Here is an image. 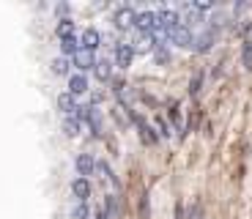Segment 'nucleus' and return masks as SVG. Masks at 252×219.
Masks as SVG:
<instances>
[{"label": "nucleus", "instance_id": "1", "mask_svg": "<svg viewBox=\"0 0 252 219\" xmlns=\"http://www.w3.org/2000/svg\"><path fill=\"white\" fill-rule=\"evenodd\" d=\"M134 25L143 33H159V11H137V22Z\"/></svg>", "mask_w": 252, "mask_h": 219}, {"label": "nucleus", "instance_id": "5", "mask_svg": "<svg viewBox=\"0 0 252 219\" xmlns=\"http://www.w3.org/2000/svg\"><path fill=\"white\" fill-rule=\"evenodd\" d=\"M58 110H61L63 115H77V101H74V94H69V91H66V94H61L58 96Z\"/></svg>", "mask_w": 252, "mask_h": 219}, {"label": "nucleus", "instance_id": "6", "mask_svg": "<svg viewBox=\"0 0 252 219\" xmlns=\"http://www.w3.org/2000/svg\"><path fill=\"white\" fill-rule=\"evenodd\" d=\"M85 91H88V77L82 74V71L71 74V77H69V94L80 96V94H85Z\"/></svg>", "mask_w": 252, "mask_h": 219}, {"label": "nucleus", "instance_id": "18", "mask_svg": "<svg viewBox=\"0 0 252 219\" xmlns=\"http://www.w3.org/2000/svg\"><path fill=\"white\" fill-rule=\"evenodd\" d=\"M63 50L66 52H80V41H77V38H63Z\"/></svg>", "mask_w": 252, "mask_h": 219}, {"label": "nucleus", "instance_id": "16", "mask_svg": "<svg viewBox=\"0 0 252 219\" xmlns=\"http://www.w3.org/2000/svg\"><path fill=\"white\" fill-rule=\"evenodd\" d=\"M71 217L74 219H88V206H85L82 200H77L74 208H71Z\"/></svg>", "mask_w": 252, "mask_h": 219}, {"label": "nucleus", "instance_id": "4", "mask_svg": "<svg viewBox=\"0 0 252 219\" xmlns=\"http://www.w3.org/2000/svg\"><path fill=\"white\" fill-rule=\"evenodd\" d=\"M115 22H118L121 28H129L137 22V11H134L132 6H118V11H115Z\"/></svg>", "mask_w": 252, "mask_h": 219}, {"label": "nucleus", "instance_id": "17", "mask_svg": "<svg viewBox=\"0 0 252 219\" xmlns=\"http://www.w3.org/2000/svg\"><path fill=\"white\" fill-rule=\"evenodd\" d=\"M52 71H55V74H66V71H69V61H66V58H55V61H52Z\"/></svg>", "mask_w": 252, "mask_h": 219}, {"label": "nucleus", "instance_id": "11", "mask_svg": "<svg viewBox=\"0 0 252 219\" xmlns=\"http://www.w3.org/2000/svg\"><path fill=\"white\" fill-rule=\"evenodd\" d=\"M94 71H96V77H99V80L104 82V80H110V74H113V63H110L107 58H104V61H99V63L94 66Z\"/></svg>", "mask_w": 252, "mask_h": 219}, {"label": "nucleus", "instance_id": "8", "mask_svg": "<svg viewBox=\"0 0 252 219\" xmlns=\"http://www.w3.org/2000/svg\"><path fill=\"white\" fill-rule=\"evenodd\" d=\"M96 63H99V61H96L94 52H88V50H80L74 55V66L82 71V74H85V69H91V66H96Z\"/></svg>", "mask_w": 252, "mask_h": 219}, {"label": "nucleus", "instance_id": "3", "mask_svg": "<svg viewBox=\"0 0 252 219\" xmlns=\"http://www.w3.org/2000/svg\"><path fill=\"white\" fill-rule=\"evenodd\" d=\"M99 44H101V33L96 31V28H85V31H82V36H80V47H82V50L94 52Z\"/></svg>", "mask_w": 252, "mask_h": 219}, {"label": "nucleus", "instance_id": "15", "mask_svg": "<svg viewBox=\"0 0 252 219\" xmlns=\"http://www.w3.org/2000/svg\"><path fill=\"white\" fill-rule=\"evenodd\" d=\"M134 124L140 126V131H143V140H145V143H157V134H154V129H151V126H145L140 118H134Z\"/></svg>", "mask_w": 252, "mask_h": 219}, {"label": "nucleus", "instance_id": "13", "mask_svg": "<svg viewBox=\"0 0 252 219\" xmlns=\"http://www.w3.org/2000/svg\"><path fill=\"white\" fill-rule=\"evenodd\" d=\"M63 131H66L69 137L80 134V118H74V115H71V118H66V121H63Z\"/></svg>", "mask_w": 252, "mask_h": 219}, {"label": "nucleus", "instance_id": "7", "mask_svg": "<svg viewBox=\"0 0 252 219\" xmlns=\"http://www.w3.org/2000/svg\"><path fill=\"white\" fill-rule=\"evenodd\" d=\"M173 41L181 44V47H192V44H197V38H195V33L189 31V25H181L176 33H173Z\"/></svg>", "mask_w": 252, "mask_h": 219}, {"label": "nucleus", "instance_id": "14", "mask_svg": "<svg viewBox=\"0 0 252 219\" xmlns=\"http://www.w3.org/2000/svg\"><path fill=\"white\" fill-rule=\"evenodd\" d=\"M211 41H214V33H211V31H208V33H203V36L197 38L195 50H197V52H206V50H211Z\"/></svg>", "mask_w": 252, "mask_h": 219}, {"label": "nucleus", "instance_id": "2", "mask_svg": "<svg viewBox=\"0 0 252 219\" xmlns=\"http://www.w3.org/2000/svg\"><path fill=\"white\" fill-rule=\"evenodd\" d=\"M132 58H134V44L121 41L118 47H115V63H118L121 69H126V66L132 63Z\"/></svg>", "mask_w": 252, "mask_h": 219}, {"label": "nucleus", "instance_id": "10", "mask_svg": "<svg viewBox=\"0 0 252 219\" xmlns=\"http://www.w3.org/2000/svg\"><path fill=\"white\" fill-rule=\"evenodd\" d=\"M71 192H74L77 200L85 203V197L91 194V184H88V178H74V181H71Z\"/></svg>", "mask_w": 252, "mask_h": 219}, {"label": "nucleus", "instance_id": "19", "mask_svg": "<svg viewBox=\"0 0 252 219\" xmlns=\"http://www.w3.org/2000/svg\"><path fill=\"white\" fill-rule=\"evenodd\" d=\"M244 63H247V69H252V44L250 41L244 44Z\"/></svg>", "mask_w": 252, "mask_h": 219}, {"label": "nucleus", "instance_id": "9", "mask_svg": "<svg viewBox=\"0 0 252 219\" xmlns=\"http://www.w3.org/2000/svg\"><path fill=\"white\" fill-rule=\"evenodd\" d=\"M74 164H77V173H80V178H88V175L94 173V156H91V154H80Z\"/></svg>", "mask_w": 252, "mask_h": 219}, {"label": "nucleus", "instance_id": "20", "mask_svg": "<svg viewBox=\"0 0 252 219\" xmlns=\"http://www.w3.org/2000/svg\"><path fill=\"white\" fill-rule=\"evenodd\" d=\"M99 219H107V214H104V211H99Z\"/></svg>", "mask_w": 252, "mask_h": 219}, {"label": "nucleus", "instance_id": "12", "mask_svg": "<svg viewBox=\"0 0 252 219\" xmlns=\"http://www.w3.org/2000/svg\"><path fill=\"white\" fill-rule=\"evenodd\" d=\"M58 36L74 38V22H71V19H61V22H58Z\"/></svg>", "mask_w": 252, "mask_h": 219}]
</instances>
